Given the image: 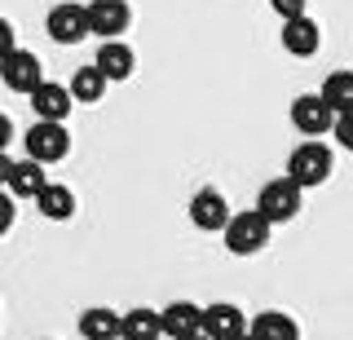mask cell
Segmentation results:
<instances>
[{"label": "cell", "mask_w": 353, "mask_h": 340, "mask_svg": "<svg viewBox=\"0 0 353 340\" xmlns=\"http://www.w3.org/2000/svg\"><path fill=\"white\" fill-rule=\"evenodd\" d=\"M336 172V155H331L327 141L309 137L301 146L292 150V159H287V177H292L301 190H314V186H327V177Z\"/></svg>", "instance_id": "1"}, {"label": "cell", "mask_w": 353, "mask_h": 340, "mask_svg": "<svg viewBox=\"0 0 353 340\" xmlns=\"http://www.w3.org/2000/svg\"><path fill=\"white\" fill-rule=\"evenodd\" d=\"M270 234H274V226L252 208V212L230 217V226L221 230V243H225V252H234V257H256V252L270 248Z\"/></svg>", "instance_id": "2"}, {"label": "cell", "mask_w": 353, "mask_h": 340, "mask_svg": "<svg viewBox=\"0 0 353 340\" xmlns=\"http://www.w3.org/2000/svg\"><path fill=\"white\" fill-rule=\"evenodd\" d=\"M301 208H305V190H301V186H296L292 177H274V181H265V186H261V194H256V212H261L270 226H287V221H296V217H301Z\"/></svg>", "instance_id": "3"}, {"label": "cell", "mask_w": 353, "mask_h": 340, "mask_svg": "<svg viewBox=\"0 0 353 340\" xmlns=\"http://www.w3.org/2000/svg\"><path fill=\"white\" fill-rule=\"evenodd\" d=\"M22 146H27V159L36 163H62L71 155V133H66V124H53V119H36V124L22 133Z\"/></svg>", "instance_id": "4"}, {"label": "cell", "mask_w": 353, "mask_h": 340, "mask_svg": "<svg viewBox=\"0 0 353 340\" xmlns=\"http://www.w3.org/2000/svg\"><path fill=\"white\" fill-rule=\"evenodd\" d=\"M44 31H49L53 45H80V40L93 36V27H88V5L80 0H58V5L49 9V18H44Z\"/></svg>", "instance_id": "5"}, {"label": "cell", "mask_w": 353, "mask_h": 340, "mask_svg": "<svg viewBox=\"0 0 353 340\" xmlns=\"http://www.w3.org/2000/svg\"><path fill=\"white\" fill-rule=\"evenodd\" d=\"M185 217H190L194 230H203V234H221V230L230 226V199L216 190V186H203V190H194L190 208H185Z\"/></svg>", "instance_id": "6"}, {"label": "cell", "mask_w": 353, "mask_h": 340, "mask_svg": "<svg viewBox=\"0 0 353 340\" xmlns=\"http://www.w3.org/2000/svg\"><path fill=\"white\" fill-rule=\"evenodd\" d=\"M0 84H5L9 93H36L40 84H44V67H40V58L31 49H14L9 58H0Z\"/></svg>", "instance_id": "7"}, {"label": "cell", "mask_w": 353, "mask_h": 340, "mask_svg": "<svg viewBox=\"0 0 353 340\" xmlns=\"http://www.w3.org/2000/svg\"><path fill=\"white\" fill-rule=\"evenodd\" d=\"M292 128L301 137H327L336 128V111L323 102V93H301L292 102Z\"/></svg>", "instance_id": "8"}, {"label": "cell", "mask_w": 353, "mask_h": 340, "mask_svg": "<svg viewBox=\"0 0 353 340\" xmlns=\"http://www.w3.org/2000/svg\"><path fill=\"white\" fill-rule=\"evenodd\" d=\"M88 27L102 40H124V31L132 27L128 0H88Z\"/></svg>", "instance_id": "9"}, {"label": "cell", "mask_w": 353, "mask_h": 340, "mask_svg": "<svg viewBox=\"0 0 353 340\" xmlns=\"http://www.w3.org/2000/svg\"><path fill=\"white\" fill-rule=\"evenodd\" d=\"M248 323L252 318L230 301H212L203 305V336L208 340H234V336H248Z\"/></svg>", "instance_id": "10"}, {"label": "cell", "mask_w": 353, "mask_h": 340, "mask_svg": "<svg viewBox=\"0 0 353 340\" xmlns=\"http://www.w3.org/2000/svg\"><path fill=\"white\" fill-rule=\"evenodd\" d=\"M31 111H36V119H53V124H66V115L75 111V97L66 84L58 80H44L36 93H31Z\"/></svg>", "instance_id": "11"}, {"label": "cell", "mask_w": 353, "mask_h": 340, "mask_svg": "<svg viewBox=\"0 0 353 340\" xmlns=\"http://www.w3.org/2000/svg\"><path fill=\"white\" fill-rule=\"evenodd\" d=\"M283 49L292 53V58H314L318 49H323V31H318V23L309 14H301V18H287L283 23Z\"/></svg>", "instance_id": "12"}, {"label": "cell", "mask_w": 353, "mask_h": 340, "mask_svg": "<svg viewBox=\"0 0 353 340\" xmlns=\"http://www.w3.org/2000/svg\"><path fill=\"white\" fill-rule=\"evenodd\" d=\"M159 318H163V336H168V340H185V336H199V332H203V305H194V301L163 305Z\"/></svg>", "instance_id": "13"}, {"label": "cell", "mask_w": 353, "mask_h": 340, "mask_svg": "<svg viewBox=\"0 0 353 340\" xmlns=\"http://www.w3.org/2000/svg\"><path fill=\"white\" fill-rule=\"evenodd\" d=\"M93 67L106 75V80H128L132 67H137V53H132L124 40H102L97 45V58H93Z\"/></svg>", "instance_id": "14"}, {"label": "cell", "mask_w": 353, "mask_h": 340, "mask_svg": "<svg viewBox=\"0 0 353 340\" xmlns=\"http://www.w3.org/2000/svg\"><path fill=\"white\" fill-rule=\"evenodd\" d=\"M248 336L252 340H301V323L283 310H265L248 323Z\"/></svg>", "instance_id": "15"}, {"label": "cell", "mask_w": 353, "mask_h": 340, "mask_svg": "<svg viewBox=\"0 0 353 340\" xmlns=\"http://www.w3.org/2000/svg\"><path fill=\"white\" fill-rule=\"evenodd\" d=\"M36 208H40V217H44V221H71V217H75V208H80V199H75V190H71V186L49 181V186L40 190Z\"/></svg>", "instance_id": "16"}, {"label": "cell", "mask_w": 353, "mask_h": 340, "mask_svg": "<svg viewBox=\"0 0 353 340\" xmlns=\"http://www.w3.org/2000/svg\"><path fill=\"white\" fill-rule=\"evenodd\" d=\"M119 336H124V340H159V336H163V318H159V310H146V305H137V310L119 314Z\"/></svg>", "instance_id": "17"}, {"label": "cell", "mask_w": 353, "mask_h": 340, "mask_svg": "<svg viewBox=\"0 0 353 340\" xmlns=\"http://www.w3.org/2000/svg\"><path fill=\"white\" fill-rule=\"evenodd\" d=\"M44 186H49V177H44V163H36V159H18V163H14V177H9L5 190L14 194V199H40Z\"/></svg>", "instance_id": "18"}, {"label": "cell", "mask_w": 353, "mask_h": 340, "mask_svg": "<svg viewBox=\"0 0 353 340\" xmlns=\"http://www.w3.org/2000/svg\"><path fill=\"white\" fill-rule=\"evenodd\" d=\"M80 336L84 340H115L119 336V314L115 310H106V305H93V310H84L80 314Z\"/></svg>", "instance_id": "19"}, {"label": "cell", "mask_w": 353, "mask_h": 340, "mask_svg": "<svg viewBox=\"0 0 353 340\" xmlns=\"http://www.w3.org/2000/svg\"><path fill=\"white\" fill-rule=\"evenodd\" d=\"M318 93H323V102H327L336 115H349V111H353V71H345V67L331 71Z\"/></svg>", "instance_id": "20"}, {"label": "cell", "mask_w": 353, "mask_h": 340, "mask_svg": "<svg viewBox=\"0 0 353 340\" xmlns=\"http://www.w3.org/2000/svg\"><path fill=\"white\" fill-rule=\"evenodd\" d=\"M106 84H110V80H106L97 67H80V71L71 75V84H66V89H71V97H75L80 106H93V102H102Z\"/></svg>", "instance_id": "21"}, {"label": "cell", "mask_w": 353, "mask_h": 340, "mask_svg": "<svg viewBox=\"0 0 353 340\" xmlns=\"http://www.w3.org/2000/svg\"><path fill=\"white\" fill-rule=\"evenodd\" d=\"M14 221H18V208H14V194L9 190H0V239L14 230Z\"/></svg>", "instance_id": "22"}, {"label": "cell", "mask_w": 353, "mask_h": 340, "mask_svg": "<svg viewBox=\"0 0 353 340\" xmlns=\"http://www.w3.org/2000/svg\"><path fill=\"white\" fill-rule=\"evenodd\" d=\"M331 133H336L340 150H349V155H353V111L349 115H336V128H331Z\"/></svg>", "instance_id": "23"}, {"label": "cell", "mask_w": 353, "mask_h": 340, "mask_svg": "<svg viewBox=\"0 0 353 340\" xmlns=\"http://www.w3.org/2000/svg\"><path fill=\"white\" fill-rule=\"evenodd\" d=\"M305 5H309V0H270V9L283 18V23H287V18H301V14H305Z\"/></svg>", "instance_id": "24"}, {"label": "cell", "mask_w": 353, "mask_h": 340, "mask_svg": "<svg viewBox=\"0 0 353 340\" xmlns=\"http://www.w3.org/2000/svg\"><path fill=\"white\" fill-rule=\"evenodd\" d=\"M14 49H18V36H14V27H9V18H0V58H9Z\"/></svg>", "instance_id": "25"}, {"label": "cell", "mask_w": 353, "mask_h": 340, "mask_svg": "<svg viewBox=\"0 0 353 340\" xmlns=\"http://www.w3.org/2000/svg\"><path fill=\"white\" fill-rule=\"evenodd\" d=\"M9 141H14V119L0 115V150H9Z\"/></svg>", "instance_id": "26"}, {"label": "cell", "mask_w": 353, "mask_h": 340, "mask_svg": "<svg viewBox=\"0 0 353 340\" xmlns=\"http://www.w3.org/2000/svg\"><path fill=\"white\" fill-rule=\"evenodd\" d=\"M14 163L18 159H9V150H0V186H9V177H14Z\"/></svg>", "instance_id": "27"}, {"label": "cell", "mask_w": 353, "mask_h": 340, "mask_svg": "<svg viewBox=\"0 0 353 340\" xmlns=\"http://www.w3.org/2000/svg\"><path fill=\"white\" fill-rule=\"evenodd\" d=\"M185 340H208V336H203V332H199V336H185Z\"/></svg>", "instance_id": "28"}, {"label": "cell", "mask_w": 353, "mask_h": 340, "mask_svg": "<svg viewBox=\"0 0 353 340\" xmlns=\"http://www.w3.org/2000/svg\"><path fill=\"white\" fill-rule=\"evenodd\" d=\"M159 340H168V336H159Z\"/></svg>", "instance_id": "29"}, {"label": "cell", "mask_w": 353, "mask_h": 340, "mask_svg": "<svg viewBox=\"0 0 353 340\" xmlns=\"http://www.w3.org/2000/svg\"><path fill=\"white\" fill-rule=\"evenodd\" d=\"M115 340H124V336H115Z\"/></svg>", "instance_id": "30"}, {"label": "cell", "mask_w": 353, "mask_h": 340, "mask_svg": "<svg viewBox=\"0 0 353 340\" xmlns=\"http://www.w3.org/2000/svg\"><path fill=\"white\" fill-rule=\"evenodd\" d=\"M53 5H58V0H53Z\"/></svg>", "instance_id": "31"}]
</instances>
